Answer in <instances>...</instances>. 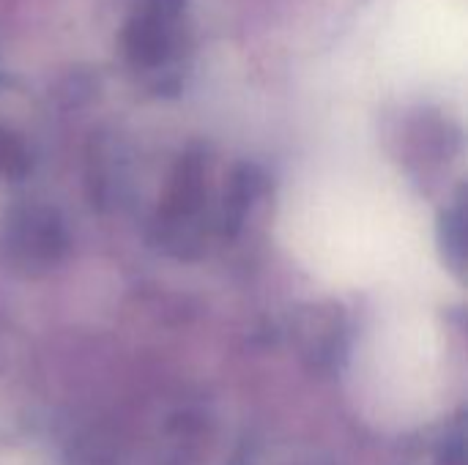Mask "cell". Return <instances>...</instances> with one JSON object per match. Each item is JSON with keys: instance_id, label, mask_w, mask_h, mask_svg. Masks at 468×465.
I'll use <instances>...</instances> for the list:
<instances>
[{"instance_id": "6da1fadb", "label": "cell", "mask_w": 468, "mask_h": 465, "mask_svg": "<svg viewBox=\"0 0 468 465\" xmlns=\"http://www.w3.org/2000/svg\"><path fill=\"white\" fill-rule=\"evenodd\" d=\"M5 247L11 252V260L16 263L14 269L30 274L36 269H49L58 260L63 249V230L49 211H25L19 219L11 222Z\"/></svg>"}]
</instances>
